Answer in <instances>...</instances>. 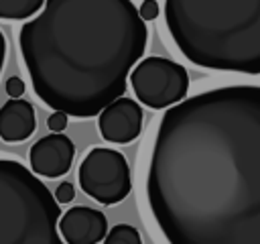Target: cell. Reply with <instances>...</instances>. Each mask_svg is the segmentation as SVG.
Segmentation results:
<instances>
[{
	"label": "cell",
	"instance_id": "17",
	"mask_svg": "<svg viewBox=\"0 0 260 244\" xmlns=\"http://www.w3.org/2000/svg\"><path fill=\"white\" fill-rule=\"evenodd\" d=\"M4 59H6V39L0 30V73H2V67H4Z\"/></svg>",
	"mask_w": 260,
	"mask_h": 244
},
{
	"label": "cell",
	"instance_id": "8",
	"mask_svg": "<svg viewBox=\"0 0 260 244\" xmlns=\"http://www.w3.org/2000/svg\"><path fill=\"white\" fill-rule=\"evenodd\" d=\"M75 157V146L73 140L67 134L53 132L43 138H39L28 152V163L30 171L41 177H61L71 169Z\"/></svg>",
	"mask_w": 260,
	"mask_h": 244
},
{
	"label": "cell",
	"instance_id": "12",
	"mask_svg": "<svg viewBox=\"0 0 260 244\" xmlns=\"http://www.w3.org/2000/svg\"><path fill=\"white\" fill-rule=\"evenodd\" d=\"M104 244H142L140 234L130 224H116L104 238Z\"/></svg>",
	"mask_w": 260,
	"mask_h": 244
},
{
	"label": "cell",
	"instance_id": "11",
	"mask_svg": "<svg viewBox=\"0 0 260 244\" xmlns=\"http://www.w3.org/2000/svg\"><path fill=\"white\" fill-rule=\"evenodd\" d=\"M45 0H0L2 20H24L43 8Z\"/></svg>",
	"mask_w": 260,
	"mask_h": 244
},
{
	"label": "cell",
	"instance_id": "3",
	"mask_svg": "<svg viewBox=\"0 0 260 244\" xmlns=\"http://www.w3.org/2000/svg\"><path fill=\"white\" fill-rule=\"evenodd\" d=\"M165 24L193 65L260 75V0H165Z\"/></svg>",
	"mask_w": 260,
	"mask_h": 244
},
{
	"label": "cell",
	"instance_id": "7",
	"mask_svg": "<svg viewBox=\"0 0 260 244\" xmlns=\"http://www.w3.org/2000/svg\"><path fill=\"white\" fill-rule=\"evenodd\" d=\"M98 126L104 140L128 144L136 140L142 130V108L130 98H118L100 112Z\"/></svg>",
	"mask_w": 260,
	"mask_h": 244
},
{
	"label": "cell",
	"instance_id": "5",
	"mask_svg": "<svg viewBox=\"0 0 260 244\" xmlns=\"http://www.w3.org/2000/svg\"><path fill=\"white\" fill-rule=\"evenodd\" d=\"M77 179L81 191L102 205L120 203L132 189L126 157L120 150L106 146H95L83 157L77 169Z\"/></svg>",
	"mask_w": 260,
	"mask_h": 244
},
{
	"label": "cell",
	"instance_id": "6",
	"mask_svg": "<svg viewBox=\"0 0 260 244\" xmlns=\"http://www.w3.org/2000/svg\"><path fill=\"white\" fill-rule=\"evenodd\" d=\"M130 85L144 106L152 110H162L185 100L189 89L187 69L165 57L140 59L130 71Z\"/></svg>",
	"mask_w": 260,
	"mask_h": 244
},
{
	"label": "cell",
	"instance_id": "13",
	"mask_svg": "<svg viewBox=\"0 0 260 244\" xmlns=\"http://www.w3.org/2000/svg\"><path fill=\"white\" fill-rule=\"evenodd\" d=\"M69 116L65 114V112H59V110H55L49 118H47V126H49V130L51 132H65V128H67V120Z\"/></svg>",
	"mask_w": 260,
	"mask_h": 244
},
{
	"label": "cell",
	"instance_id": "16",
	"mask_svg": "<svg viewBox=\"0 0 260 244\" xmlns=\"http://www.w3.org/2000/svg\"><path fill=\"white\" fill-rule=\"evenodd\" d=\"M4 89L8 94V98H20L24 94V81L20 77H8L6 83H4Z\"/></svg>",
	"mask_w": 260,
	"mask_h": 244
},
{
	"label": "cell",
	"instance_id": "10",
	"mask_svg": "<svg viewBox=\"0 0 260 244\" xmlns=\"http://www.w3.org/2000/svg\"><path fill=\"white\" fill-rule=\"evenodd\" d=\"M37 128L35 108L30 102L10 98L0 108V138L6 142H22Z\"/></svg>",
	"mask_w": 260,
	"mask_h": 244
},
{
	"label": "cell",
	"instance_id": "15",
	"mask_svg": "<svg viewBox=\"0 0 260 244\" xmlns=\"http://www.w3.org/2000/svg\"><path fill=\"white\" fill-rule=\"evenodd\" d=\"M73 197H75V189H73L71 183L63 181V183L57 185V189H55V199H57L59 203H69V201H73Z\"/></svg>",
	"mask_w": 260,
	"mask_h": 244
},
{
	"label": "cell",
	"instance_id": "1",
	"mask_svg": "<svg viewBox=\"0 0 260 244\" xmlns=\"http://www.w3.org/2000/svg\"><path fill=\"white\" fill-rule=\"evenodd\" d=\"M144 191L167 244H260V85H221L167 108Z\"/></svg>",
	"mask_w": 260,
	"mask_h": 244
},
{
	"label": "cell",
	"instance_id": "14",
	"mask_svg": "<svg viewBox=\"0 0 260 244\" xmlns=\"http://www.w3.org/2000/svg\"><path fill=\"white\" fill-rule=\"evenodd\" d=\"M158 12H160V6H158V2L156 0H144L142 4H140V8H138V14H140V18L146 22V20H154L156 16H158Z\"/></svg>",
	"mask_w": 260,
	"mask_h": 244
},
{
	"label": "cell",
	"instance_id": "2",
	"mask_svg": "<svg viewBox=\"0 0 260 244\" xmlns=\"http://www.w3.org/2000/svg\"><path fill=\"white\" fill-rule=\"evenodd\" d=\"M146 43L132 0H45L18 33L35 94L75 118L98 116L122 98Z\"/></svg>",
	"mask_w": 260,
	"mask_h": 244
},
{
	"label": "cell",
	"instance_id": "9",
	"mask_svg": "<svg viewBox=\"0 0 260 244\" xmlns=\"http://www.w3.org/2000/svg\"><path fill=\"white\" fill-rule=\"evenodd\" d=\"M59 234L65 244H98L108 234V220L93 207L75 205L61 214Z\"/></svg>",
	"mask_w": 260,
	"mask_h": 244
},
{
	"label": "cell",
	"instance_id": "4",
	"mask_svg": "<svg viewBox=\"0 0 260 244\" xmlns=\"http://www.w3.org/2000/svg\"><path fill=\"white\" fill-rule=\"evenodd\" d=\"M59 218V201L39 177L0 159V244H65Z\"/></svg>",
	"mask_w": 260,
	"mask_h": 244
}]
</instances>
